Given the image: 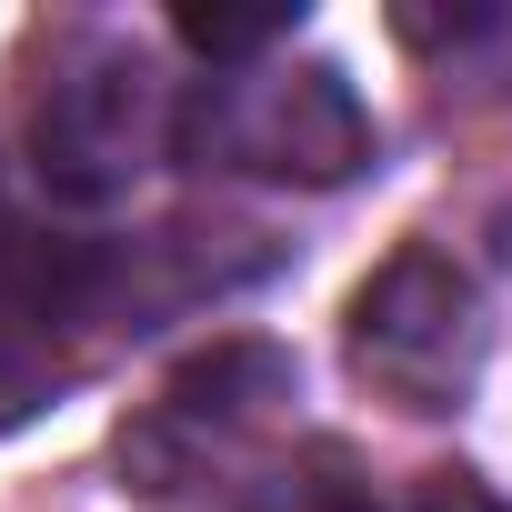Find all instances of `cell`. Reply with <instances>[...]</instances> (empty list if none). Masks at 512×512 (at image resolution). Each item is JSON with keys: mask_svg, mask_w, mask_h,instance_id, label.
I'll list each match as a JSON object with an SVG mask.
<instances>
[{"mask_svg": "<svg viewBox=\"0 0 512 512\" xmlns=\"http://www.w3.org/2000/svg\"><path fill=\"white\" fill-rule=\"evenodd\" d=\"M181 141V101L151 71V51L131 41H91L51 71L41 111H31V191L61 211L121 201L161 151Z\"/></svg>", "mask_w": 512, "mask_h": 512, "instance_id": "6da1fadb", "label": "cell"}, {"mask_svg": "<svg viewBox=\"0 0 512 512\" xmlns=\"http://www.w3.org/2000/svg\"><path fill=\"white\" fill-rule=\"evenodd\" d=\"M181 151L211 171H262V181H352L372 161V111L332 61L302 71H231L181 101Z\"/></svg>", "mask_w": 512, "mask_h": 512, "instance_id": "7a4b0ae2", "label": "cell"}, {"mask_svg": "<svg viewBox=\"0 0 512 512\" xmlns=\"http://www.w3.org/2000/svg\"><path fill=\"white\" fill-rule=\"evenodd\" d=\"M482 352H492L482 292L442 262V251H422V241L392 251V262L352 292V362L402 412H452L482 382Z\"/></svg>", "mask_w": 512, "mask_h": 512, "instance_id": "3957f363", "label": "cell"}, {"mask_svg": "<svg viewBox=\"0 0 512 512\" xmlns=\"http://www.w3.org/2000/svg\"><path fill=\"white\" fill-rule=\"evenodd\" d=\"M121 282V251L51 221L41 191L0 181V302H11L21 322H81L101 292Z\"/></svg>", "mask_w": 512, "mask_h": 512, "instance_id": "277c9868", "label": "cell"}, {"mask_svg": "<svg viewBox=\"0 0 512 512\" xmlns=\"http://www.w3.org/2000/svg\"><path fill=\"white\" fill-rule=\"evenodd\" d=\"M171 31L221 71V61H251V51L292 41V31H302V11H292V0H262V11H171Z\"/></svg>", "mask_w": 512, "mask_h": 512, "instance_id": "5b68a950", "label": "cell"}, {"mask_svg": "<svg viewBox=\"0 0 512 512\" xmlns=\"http://www.w3.org/2000/svg\"><path fill=\"white\" fill-rule=\"evenodd\" d=\"M251 512H382L372 502V482L352 472V462H292V472H272L262 492H251Z\"/></svg>", "mask_w": 512, "mask_h": 512, "instance_id": "8992f818", "label": "cell"}, {"mask_svg": "<svg viewBox=\"0 0 512 512\" xmlns=\"http://www.w3.org/2000/svg\"><path fill=\"white\" fill-rule=\"evenodd\" d=\"M51 382H61V372L21 342V322H0V432H11L21 412H41V402H51Z\"/></svg>", "mask_w": 512, "mask_h": 512, "instance_id": "52a82bcc", "label": "cell"}]
</instances>
